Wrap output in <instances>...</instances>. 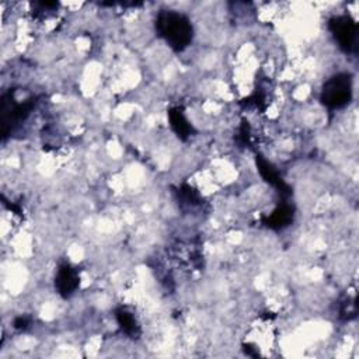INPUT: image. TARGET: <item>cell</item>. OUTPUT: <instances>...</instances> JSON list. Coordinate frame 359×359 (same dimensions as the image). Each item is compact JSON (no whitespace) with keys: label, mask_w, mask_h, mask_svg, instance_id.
Listing matches in <instances>:
<instances>
[{"label":"cell","mask_w":359,"mask_h":359,"mask_svg":"<svg viewBox=\"0 0 359 359\" xmlns=\"http://www.w3.org/2000/svg\"><path fill=\"white\" fill-rule=\"evenodd\" d=\"M160 37L175 51H183L193 41V25L190 20L177 12H160L156 20Z\"/></svg>","instance_id":"1"},{"label":"cell","mask_w":359,"mask_h":359,"mask_svg":"<svg viewBox=\"0 0 359 359\" xmlns=\"http://www.w3.org/2000/svg\"><path fill=\"white\" fill-rule=\"evenodd\" d=\"M116 320H118L119 325H121V328H123V330H124L125 333H128V334H135L138 325H136V321H135V319H134V316H132L131 313H128V312L124 310V309H123V310H118V312H116Z\"/></svg>","instance_id":"7"},{"label":"cell","mask_w":359,"mask_h":359,"mask_svg":"<svg viewBox=\"0 0 359 359\" xmlns=\"http://www.w3.org/2000/svg\"><path fill=\"white\" fill-rule=\"evenodd\" d=\"M55 286L62 296L65 297L71 296L79 286V275L76 273V269L72 268L69 264H64L59 267L55 280Z\"/></svg>","instance_id":"4"},{"label":"cell","mask_w":359,"mask_h":359,"mask_svg":"<svg viewBox=\"0 0 359 359\" xmlns=\"http://www.w3.org/2000/svg\"><path fill=\"white\" fill-rule=\"evenodd\" d=\"M170 123H171V127L177 132L178 136L186 138V136L190 135L191 127L188 125V121L184 118L183 112L180 110H173L170 112Z\"/></svg>","instance_id":"5"},{"label":"cell","mask_w":359,"mask_h":359,"mask_svg":"<svg viewBox=\"0 0 359 359\" xmlns=\"http://www.w3.org/2000/svg\"><path fill=\"white\" fill-rule=\"evenodd\" d=\"M292 216H293V212L292 209L289 206H281L278 208L277 211L273 214V216L268 219V226L271 227H284L286 226L288 223H290L292 221Z\"/></svg>","instance_id":"6"},{"label":"cell","mask_w":359,"mask_h":359,"mask_svg":"<svg viewBox=\"0 0 359 359\" xmlns=\"http://www.w3.org/2000/svg\"><path fill=\"white\" fill-rule=\"evenodd\" d=\"M352 97V79L349 75L341 73L332 77L321 90V101L328 108H343Z\"/></svg>","instance_id":"2"},{"label":"cell","mask_w":359,"mask_h":359,"mask_svg":"<svg viewBox=\"0 0 359 359\" xmlns=\"http://www.w3.org/2000/svg\"><path fill=\"white\" fill-rule=\"evenodd\" d=\"M330 32L333 33L340 48L347 53L356 51L358 44V25L348 16H338L330 20Z\"/></svg>","instance_id":"3"}]
</instances>
